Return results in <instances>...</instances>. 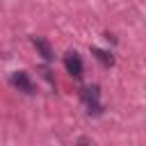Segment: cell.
<instances>
[{
    "mask_svg": "<svg viewBox=\"0 0 146 146\" xmlns=\"http://www.w3.org/2000/svg\"><path fill=\"white\" fill-rule=\"evenodd\" d=\"M32 43H34V48L39 50V55L43 57V59H52L55 55H52V48H50V43L46 41V39H41V36H32Z\"/></svg>",
    "mask_w": 146,
    "mask_h": 146,
    "instance_id": "cell-4",
    "label": "cell"
},
{
    "mask_svg": "<svg viewBox=\"0 0 146 146\" xmlns=\"http://www.w3.org/2000/svg\"><path fill=\"white\" fill-rule=\"evenodd\" d=\"M64 66L73 78H82V59L78 57V52H66L64 57Z\"/></svg>",
    "mask_w": 146,
    "mask_h": 146,
    "instance_id": "cell-3",
    "label": "cell"
},
{
    "mask_svg": "<svg viewBox=\"0 0 146 146\" xmlns=\"http://www.w3.org/2000/svg\"><path fill=\"white\" fill-rule=\"evenodd\" d=\"M91 52L96 55V59H98L100 64H105V66H112V64H114V57H112L107 50H100V48H91Z\"/></svg>",
    "mask_w": 146,
    "mask_h": 146,
    "instance_id": "cell-5",
    "label": "cell"
},
{
    "mask_svg": "<svg viewBox=\"0 0 146 146\" xmlns=\"http://www.w3.org/2000/svg\"><path fill=\"white\" fill-rule=\"evenodd\" d=\"M80 96H82V100H84V105L89 107V114H100L103 112V107H100V94H98V87L94 84V87H82L80 89Z\"/></svg>",
    "mask_w": 146,
    "mask_h": 146,
    "instance_id": "cell-1",
    "label": "cell"
},
{
    "mask_svg": "<svg viewBox=\"0 0 146 146\" xmlns=\"http://www.w3.org/2000/svg\"><path fill=\"white\" fill-rule=\"evenodd\" d=\"M9 80H11V84H14L18 91H23V94H34V84H32V80H30V75H27L25 71H14Z\"/></svg>",
    "mask_w": 146,
    "mask_h": 146,
    "instance_id": "cell-2",
    "label": "cell"
}]
</instances>
